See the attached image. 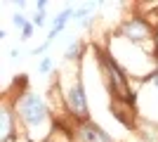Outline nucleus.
<instances>
[{"label":"nucleus","instance_id":"nucleus-7","mask_svg":"<svg viewBox=\"0 0 158 142\" xmlns=\"http://www.w3.org/2000/svg\"><path fill=\"white\" fill-rule=\"evenodd\" d=\"M0 118H2V140H7L10 133H12V128H10V111L2 109V111H0Z\"/></svg>","mask_w":158,"mask_h":142},{"label":"nucleus","instance_id":"nucleus-3","mask_svg":"<svg viewBox=\"0 0 158 142\" xmlns=\"http://www.w3.org/2000/svg\"><path fill=\"white\" fill-rule=\"evenodd\" d=\"M80 137L85 142H111V137L102 128H97V126H83L80 128Z\"/></svg>","mask_w":158,"mask_h":142},{"label":"nucleus","instance_id":"nucleus-4","mask_svg":"<svg viewBox=\"0 0 158 142\" xmlns=\"http://www.w3.org/2000/svg\"><path fill=\"white\" fill-rule=\"evenodd\" d=\"M125 33H127V38H132V41H142L146 33H149V28H146V24L144 21H130L125 26Z\"/></svg>","mask_w":158,"mask_h":142},{"label":"nucleus","instance_id":"nucleus-8","mask_svg":"<svg viewBox=\"0 0 158 142\" xmlns=\"http://www.w3.org/2000/svg\"><path fill=\"white\" fill-rule=\"evenodd\" d=\"M14 24H17V26H24V28L28 26L26 21H24V17H21V14H14Z\"/></svg>","mask_w":158,"mask_h":142},{"label":"nucleus","instance_id":"nucleus-1","mask_svg":"<svg viewBox=\"0 0 158 142\" xmlns=\"http://www.w3.org/2000/svg\"><path fill=\"white\" fill-rule=\"evenodd\" d=\"M19 109H21V116H24L31 126H38V123L45 121V104H43L35 95H26V97L21 100Z\"/></svg>","mask_w":158,"mask_h":142},{"label":"nucleus","instance_id":"nucleus-12","mask_svg":"<svg viewBox=\"0 0 158 142\" xmlns=\"http://www.w3.org/2000/svg\"><path fill=\"white\" fill-rule=\"evenodd\" d=\"M43 21H45V17H43V14H35V24H38V26L43 24Z\"/></svg>","mask_w":158,"mask_h":142},{"label":"nucleus","instance_id":"nucleus-5","mask_svg":"<svg viewBox=\"0 0 158 142\" xmlns=\"http://www.w3.org/2000/svg\"><path fill=\"white\" fill-rule=\"evenodd\" d=\"M109 71H111V78H113V83H116V90H118V95L127 97V85H125V81H123V76H120V69H118V67H116V64L111 62Z\"/></svg>","mask_w":158,"mask_h":142},{"label":"nucleus","instance_id":"nucleus-6","mask_svg":"<svg viewBox=\"0 0 158 142\" xmlns=\"http://www.w3.org/2000/svg\"><path fill=\"white\" fill-rule=\"evenodd\" d=\"M71 17H73V12H71V10H66V12L61 14L59 19L54 21V26H52V33H50V38H54V36L59 33L61 28H64V24H66V21H69V19H71Z\"/></svg>","mask_w":158,"mask_h":142},{"label":"nucleus","instance_id":"nucleus-10","mask_svg":"<svg viewBox=\"0 0 158 142\" xmlns=\"http://www.w3.org/2000/svg\"><path fill=\"white\" fill-rule=\"evenodd\" d=\"M31 33H33V26H31V24H28V26L24 28V33H21V38L26 41V38H31Z\"/></svg>","mask_w":158,"mask_h":142},{"label":"nucleus","instance_id":"nucleus-11","mask_svg":"<svg viewBox=\"0 0 158 142\" xmlns=\"http://www.w3.org/2000/svg\"><path fill=\"white\" fill-rule=\"evenodd\" d=\"M50 64H52V62H50V59H45V62H43V64H40V71H43V74H45L47 69H50Z\"/></svg>","mask_w":158,"mask_h":142},{"label":"nucleus","instance_id":"nucleus-2","mask_svg":"<svg viewBox=\"0 0 158 142\" xmlns=\"http://www.w3.org/2000/svg\"><path fill=\"white\" fill-rule=\"evenodd\" d=\"M69 107L73 109V114H78V116L87 114V102H85L83 85H73V88L69 90Z\"/></svg>","mask_w":158,"mask_h":142},{"label":"nucleus","instance_id":"nucleus-13","mask_svg":"<svg viewBox=\"0 0 158 142\" xmlns=\"http://www.w3.org/2000/svg\"><path fill=\"white\" fill-rule=\"evenodd\" d=\"M156 85H158V76H156Z\"/></svg>","mask_w":158,"mask_h":142},{"label":"nucleus","instance_id":"nucleus-9","mask_svg":"<svg viewBox=\"0 0 158 142\" xmlns=\"http://www.w3.org/2000/svg\"><path fill=\"white\" fill-rule=\"evenodd\" d=\"M76 54H78V45H71V47H69V52H66V57H69V59H73Z\"/></svg>","mask_w":158,"mask_h":142}]
</instances>
